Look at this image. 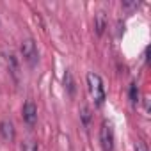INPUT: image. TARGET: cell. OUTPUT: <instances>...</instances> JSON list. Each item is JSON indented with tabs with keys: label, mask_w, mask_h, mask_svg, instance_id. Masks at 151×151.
Listing matches in <instances>:
<instances>
[{
	"label": "cell",
	"mask_w": 151,
	"mask_h": 151,
	"mask_svg": "<svg viewBox=\"0 0 151 151\" xmlns=\"http://www.w3.org/2000/svg\"><path fill=\"white\" fill-rule=\"evenodd\" d=\"M22 151H39V144L34 139H27L22 144Z\"/></svg>",
	"instance_id": "cell-11"
},
{
	"label": "cell",
	"mask_w": 151,
	"mask_h": 151,
	"mask_svg": "<svg viewBox=\"0 0 151 151\" xmlns=\"http://www.w3.org/2000/svg\"><path fill=\"white\" fill-rule=\"evenodd\" d=\"M139 6H140L139 0H123V2H121V7H123L124 11H128V13L139 9Z\"/></svg>",
	"instance_id": "cell-12"
},
{
	"label": "cell",
	"mask_w": 151,
	"mask_h": 151,
	"mask_svg": "<svg viewBox=\"0 0 151 151\" xmlns=\"http://www.w3.org/2000/svg\"><path fill=\"white\" fill-rule=\"evenodd\" d=\"M6 64H7V71L13 77V80L16 84H20V62H18V57L14 53H6Z\"/></svg>",
	"instance_id": "cell-5"
},
{
	"label": "cell",
	"mask_w": 151,
	"mask_h": 151,
	"mask_svg": "<svg viewBox=\"0 0 151 151\" xmlns=\"http://www.w3.org/2000/svg\"><path fill=\"white\" fill-rule=\"evenodd\" d=\"M114 142H116L114 126H112V123L103 121L101 128H100V144H101L103 151H114Z\"/></svg>",
	"instance_id": "cell-3"
},
{
	"label": "cell",
	"mask_w": 151,
	"mask_h": 151,
	"mask_svg": "<svg viewBox=\"0 0 151 151\" xmlns=\"http://www.w3.org/2000/svg\"><path fill=\"white\" fill-rule=\"evenodd\" d=\"M62 82H64V89H66V93H68L71 98H75V94H77V82H75V77H73V73H71L69 69L64 71Z\"/></svg>",
	"instance_id": "cell-8"
},
{
	"label": "cell",
	"mask_w": 151,
	"mask_h": 151,
	"mask_svg": "<svg viewBox=\"0 0 151 151\" xmlns=\"http://www.w3.org/2000/svg\"><path fill=\"white\" fill-rule=\"evenodd\" d=\"M128 96H130V101H132L133 105H137V103H139L140 93H139V86H137V82H132V84H130V89H128Z\"/></svg>",
	"instance_id": "cell-10"
},
{
	"label": "cell",
	"mask_w": 151,
	"mask_h": 151,
	"mask_svg": "<svg viewBox=\"0 0 151 151\" xmlns=\"http://www.w3.org/2000/svg\"><path fill=\"white\" fill-rule=\"evenodd\" d=\"M22 119H23V123H25L29 128H34V126H36V123H37V107H36L34 101L27 100V101L23 103Z\"/></svg>",
	"instance_id": "cell-4"
},
{
	"label": "cell",
	"mask_w": 151,
	"mask_h": 151,
	"mask_svg": "<svg viewBox=\"0 0 151 151\" xmlns=\"http://www.w3.org/2000/svg\"><path fill=\"white\" fill-rule=\"evenodd\" d=\"M144 107H146V112L149 110V100H147V96L144 98Z\"/></svg>",
	"instance_id": "cell-14"
},
{
	"label": "cell",
	"mask_w": 151,
	"mask_h": 151,
	"mask_svg": "<svg viewBox=\"0 0 151 151\" xmlns=\"http://www.w3.org/2000/svg\"><path fill=\"white\" fill-rule=\"evenodd\" d=\"M0 137H2L6 142H13L14 140L16 128H14L11 119H2V121H0Z\"/></svg>",
	"instance_id": "cell-6"
},
{
	"label": "cell",
	"mask_w": 151,
	"mask_h": 151,
	"mask_svg": "<svg viewBox=\"0 0 151 151\" xmlns=\"http://www.w3.org/2000/svg\"><path fill=\"white\" fill-rule=\"evenodd\" d=\"M133 151H149V149H147V144L139 139V140H135V144H133Z\"/></svg>",
	"instance_id": "cell-13"
},
{
	"label": "cell",
	"mask_w": 151,
	"mask_h": 151,
	"mask_svg": "<svg viewBox=\"0 0 151 151\" xmlns=\"http://www.w3.org/2000/svg\"><path fill=\"white\" fill-rule=\"evenodd\" d=\"M78 114H80V121H82V124H84L86 128L91 126V121H93V112H91V109H89L87 105H82L80 110H78Z\"/></svg>",
	"instance_id": "cell-9"
},
{
	"label": "cell",
	"mask_w": 151,
	"mask_h": 151,
	"mask_svg": "<svg viewBox=\"0 0 151 151\" xmlns=\"http://www.w3.org/2000/svg\"><path fill=\"white\" fill-rule=\"evenodd\" d=\"M86 80H87V89H89V94H91L94 105L96 107H103V103L107 100V93H105V86H103L101 77L98 73H94V71H89Z\"/></svg>",
	"instance_id": "cell-1"
},
{
	"label": "cell",
	"mask_w": 151,
	"mask_h": 151,
	"mask_svg": "<svg viewBox=\"0 0 151 151\" xmlns=\"http://www.w3.org/2000/svg\"><path fill=\"white\" fill-rule=\"evenodd\" d=\"M20 52H22L23 60H25L30 68H34V66L39 62L37 45H36V41H34L32 37H25V39H22V43H20Z\"/></svg>",
	"instance_id": "cell-2"
},
{
	"label": "cell",
	"mask_w": 151,
	"mask_h": 151,
	"mask_svg": "<svg viewBox=\"0 0 151 151\" xmlns=\"http://www.w3.org/2000/svg\"><path fill=\"white\" fill-rule=\"evenodd\" d=\"M107 27H109L107 13H105L103 9H100V11L94 14V32H96V36H100V37H101V36L105 34Z\"/></svg>",
	"instance_id": "cell-7"
}]
</instances>
